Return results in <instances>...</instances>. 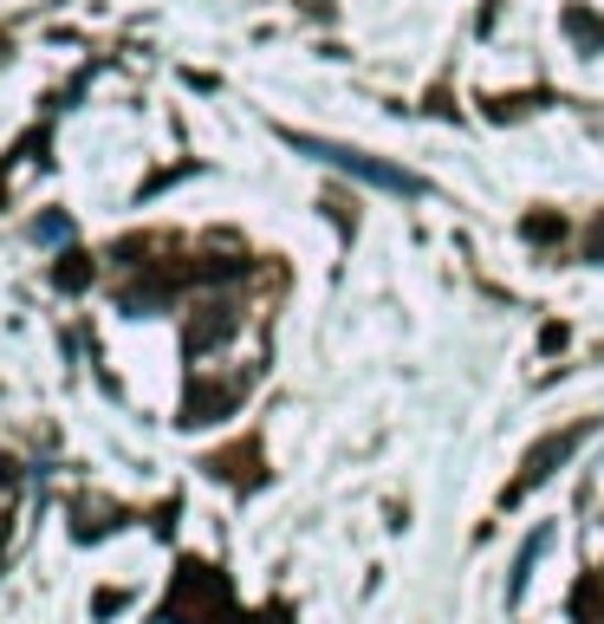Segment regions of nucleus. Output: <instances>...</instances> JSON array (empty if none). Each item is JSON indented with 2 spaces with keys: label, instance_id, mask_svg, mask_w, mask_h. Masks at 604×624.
I'll return each mask as SVG.
<instances>
[{
  "label": "nucleus",
  "instance_id": "obj_5",
  "mask_svg": "<svg viewBox=\"0 0 604 624\" xmlns=\"http://www.w3.org/2000/svg\"><path fill=\"white\" fill-rule=\"evenodd\" d=\"M215 482H234V488H261L267 482V469H261V442L248 436V442H234V449H215L208 462H201Z\"/></svg>",
  "mask_w": 604,
  "mask_h": 624
},
{
  "label": "nucleus",
  "instance_id": "obj_1",
  "mask_svg": "<svg viewBox=\"0 0 604 624\" xmlns=\"http://www.w3.org/2000/svg\"><path fill=\"white\" fill-rule=\"evenodd\" d=\"M156 624H241L234 618V585L208 559H176V579L156 605Z\"/></svg>",
  "mask_w": 604,
  "mask_h": 624
},
{
  "label": "nucleus",
  "instance_id": "obj_7",
  "mask_svg": "<svg viewBox=\"0 0 604 624\" xmlns=\"http://www.w3.org/2000/svg\"><path fill=\"white\" fill-rule=\"evenodd\" d=\"M91 274H98V261H91L85 248H66V254L53 261V286H59V293H85Z\"/></svg>",
  "mask_w": 604,
  "mask_h": 624
},
{
  "label": "nucleus",
  "instance_id": "obj_10",
  "mask_svg": "<svg viewBox=\"0 0 604 624\" xmlns=\"http://www.w3.org/2000/svg\"><path fill=\"white\" fill-rule=\"evenodd\" d=\"M520 234H527L534 248H559V241L572 234V221H565V215H552V208H539V215H527V221H520Z\"/></svg>",
  "mask_w": 604,
  "mask_h": 624
},
{
  "label": "nucleus",
  "instance_id": "obj_17",
  "mask_svg": "<svg viewBox=\"0 0 604 624\" xmlns=\"http://www.w3.org/2000/svg\"><path fill=\"white\" fill-rule=\"evenodd\" d=\"M7 53H13V46H7V33H0V59H7Z\"/></svg>",
  "mask_w": 604,
  "mask_h": 624
},
{
  "label": "nucleus",
  "instance_id": "obj_3",
  "mask_svg": "<svg viewBox=\"0 0 604 624\" xmlns=\"http://www.w3.org/2000/svg\"><path fill=\"white\" fill-rule=\"evenodd\" d=\"M592 429H598V423L585 416V423H572V429H552V436H539L534 449H527V462H520V475H514V482H507V494H501V507H514V501H527L539 482H552V475L572 462V449H579Z\"/></svg>",
  "mask_w": 604,
  "mask_h": 624
},
{
  "label": "nucleus",
  "instance_id": "obj_14",
  "mask_svg": "<svg viewBox=\"0 0 604 624\" xmlns=\"http://www.w3.org/2000/svg\"><path fill=\"white\" fill-rule=\"evenodd\" d=\"M565 339H572V326H565V319H546V326H539V351H546V358H552V351H565Z\"/></svg>",
  "mask_w": 604,
  "mask_h": 624
},
{
  "label": "nucleus",
  "instance_id": "obj_9",
  "mask_svg": "<svg viewBox=\"0 0 604 624\" xmlns=\"http://www.w3.org/2000/svg\"><path fill=\"white\" fill-rule=\"evenodd\" d=\"M572 624H604V572H585L572 585Z\"/></svg>",
  "mask_w": 604,
  "mask_h": 624
},
{
  "label": "nucleus",
  "instance_id": "obj_13",
  "mask_svg": "<svg viewBox=\"0 0 604 624\" xmlns=\"http://www.w3.org/2000/svg\"><path fill=\"white\" fill-rule=\"evenodd\" d=\"M66 234H72V221L59 215V208H53V215H40V228H33V241H46V248H59Z\"/></svg>",
  "mask_w": 604,
  "mask_h": 624
},
{
  "label": "nucleus",
  "instance_id": "obj_12",
  "mask_svg": "<svg viewBox=\"0 0 604 624\" xmlns=\"http://www.w3.org/2000/svg\"><path fill=\"white\" fill-rule=\"evenodd\" d=\"M546 540H552V534H546V527H539L534 540H527V547H520V572H514V585H507V592H514V599H520V585H527V572H534V559L546 554Z\"/></svg>",
  "mask_w": 604,
  "mask_h": 624
},
{
  "label": "nucleus",
  "instance_id": "obj_4",
  "mask_svg": "<svg viewBox=\"0 0 604 624\" xmlns=\"http://www.w3.org/2000/svg\"><path fill=\"white\" fill-rule=\"evenodd\" d=\"M241 377L234 384H221V377H189V391H183V429H208V423H221V416H234V404H241Z\"/></svg>",
  "mask_w": 604,
  "mask_h": 624
},
{
  "label": "nucleus",
  "instance_id": "obj_6",
  "mask_svg": "<svg viewBox=\"0 0 604 624\" xmlns=\"http://www.w3.org/2000/svg\"><path fill=\"white\" fill-rule=\"evenodd\" d=\"M221 339H234V306H201V319H189V332H183V351L208 358Z\"/></svg>",
  "mask_w": 604,
  "mask_h": 624
},
{
  "label": "nucleus",
  "instance_id": "obj_2",
  "mask_svg": "<svg viewBox=\"0 0 604 624\" xmlns=\"http://www.w3.org/2000/svg\"><path fill=\"white\" fill-rule=\"evenodd\" d=\"M279 143H286V150H299V156H312V163H326V169H344V176L371 183V189H391V196H422V176H409V169L384 163V156H364V150H351V143L306 138V131H279Z\"/></svg>",
  "mask_w": 604,
  "mask_h": 624
},
{
  "label": "nucleus",
  "instance_id": "obj_15",
  "mask_svg": "<svg viewBox=\"0 0 604 624\" xmlns=\"http://www.w3.org/2000/svg\"><path fill=\"white\" fill-rule=\"evenodd\" d=\"M124 605H131V599H124L118 585H105V592L91 599V618H111V612H124Z\"/></svg>",
  "mask_w": 604,
  "mask_h": 624
},
{
  "label": "nucleus",
  "instance_id": "obj_8",
  "mask_svg": "<svg viewBox=\"0 0 604 624\" xmlns=\"http://www.w3.org/2000/svg\"><path fill=\"white\" fill-rule=\"evenodd\" d=\"M539 105H552V91H507V98H481V111L494 118V124H514V118H527Z\"/></svg>",
  "mask_w": 604,
  "mask_h": 624
},
{
  "label": "nucleus",
  "instance_id": "obj_16",
  "mask_svg": "<svg viewBox=\"0 0 604 624\" xmlns=\"http://www.w3.org/2000/svg\"><path fill=\"white\" fill-rule=\"evenodd\" d=\"M261 624H286V605H267V618Z\"/></svg>",
  "mask_w": 604,
  "mask_h": 624
},
{
  "label": "nucleus",
  "instance_id": "obj_11",
  "mask_svg": "<svg viewBox=\"0 0 604 624\" xmlns=\"http://www.w3.org/2000/svg\"><path fill=\"white\" fill-rule=\"evenodd\" d=\"M565 33H572L585 53H604V13H592V7H565Z\"/></svg>",
  "mask_w": 604,
  "mask_h": 624
}]
</instances>
